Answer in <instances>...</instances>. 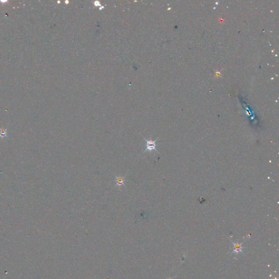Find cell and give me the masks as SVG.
<instances>
[{"mask_svg": "<svg viewBox=\"0 0 279 279\" xmlns=\"http://www.w3.org/2000/svg\"><path fill=\"white\" fill-rule=\"evenodd\" d=\"M7 129L4 128H0V136L6 137L7 135Z\"/></svg>", "mask_w": 279, "mask_h": 279, "instance_id": "277c9868", "label": "cell"}, {"mask_svg": "<svg viewBox=\"0 0 279 279\" xmlns=\"http://www.w3.org/2000/svg\"><path fill=\"white\" fill-rule=\"evenodd\" d=\"M115 180L116 182L115 186L116 187H118L119 188H121L122 187L125 185V183L127 182V180L125 179L124 177H121V176H116L115 177Z\"/></svg>", "mask_w": 279, "mask_h": 279, "instance_id": "7a4b0ae2", "label": "cell"}, {"mask_svg": "<svg viewBox=\"0 0 279 279\" xmlns=\"http://www.w3.org/2000/svg\"><path fill=\"white\" fill-rule=\"evenodd\" d=\"M234 249L233 252H242V247L240 246L239 245H236L234 244Z\"/></svg>", "mask_w": 279, "mask_h": 279, "instance_id": "3957f363", "label": "cell"}, {"mask_svg": "<svg viewBox=\"0 0 279 279\" xmlns=\"http://www.w3.org/2000/svg\"><path fill=\"white\" fill-rule=\"evenodd\" d=\"M143 137V139L144 140V141L146 142V144H145V147L146 148L144 149V150L143 151V152H157V144H156V141H157V138L155 140H147L145 138H144L143 136H142Z\"/></svg>", "mask_w": 279, "mask_h": 279, "instance_id": "6da1fadb", "label": "cell"}]
</instances>
